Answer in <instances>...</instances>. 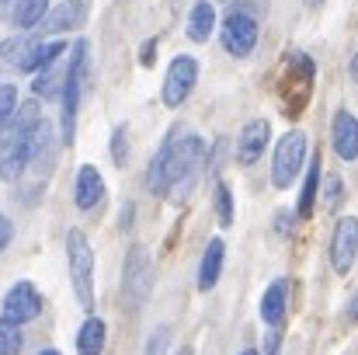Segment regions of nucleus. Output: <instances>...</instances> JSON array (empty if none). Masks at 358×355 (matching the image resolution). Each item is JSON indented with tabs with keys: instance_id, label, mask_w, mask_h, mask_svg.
<instances>
[{
	"instance_id": "6",
	"label": "nucleus",
	"mask_w": 358,
	"mask_h": 355,
	"mask_svg": "<svg viewBox=\"0 0 358 355\" xmlns=\"http://www.w3.org/2000/svg\"><path fill=\"white\" fill-rule=\"evenodd\" d=\"M150 289H153V261L143 244H132L125 258V272H122V293L132 307H143Z\"/></svg>"
},
{
	"instance_id": "17",
	"label": "nucleus",
	"mask_w": 358,
	"mask_h": 355,
	"mask_svg": "<svg viewBox=\"0 0 358 355\" xmlns=\"http://www.w3.org/2000/svg\"><path fill=\"white\" fill-rule=\"evenodd\" d=\"M261 321L268 328H282V321H285V282L282 279H275L264 289V296H261Z\"/></svg>"
},
{
	"instance_id": "35",
	"label": "nucleus",
	"mask_w": 358,
	"mask_h": 355,
	"mask_svg": "<svg viewBox=\"0 0 358 355\" xmlns=\"http://www.w3.org/2000/svg\"><path fill=\"white\" fill-rule=\"evenodd\" d=\"M278 234H289V213H278Z\"/></svg>"
},
{
	"instance_id": "18",
	"label": "nucleus",
	"mask_w": 358,
	"mask_h": 355,
	"mask_svg": "<svg viewBox=\"0 0 358 355\" xmlns=\"http://www.w3.org/2000/svg\"><path fill=\"white\" fill-rule=\"evenodd\" d=\"M213 28H216V11H213L209 0H199L188 14V39L192 42H209Z\"/></svg>"
},
{
	"instance_id": "19",
	"label": "nucleus",
	"mask_w": 358,
	"mask_h": 355,
	"mask_svg": "<svg viewBox=\"0 0 358 355\" xmlns=\"http://www.w3.org/2000/svg\"><path fill=\"white\" fill-rule=\"evenodd\" d=\"M49 14V0H14V14H10V25L14 28H35L42 25V18Z\"/></svg>"
},
{
	"instance_id": "3",
	"label": "nucleus",
	"mask_w": 358,
	"mask_h": 355,
	"mask_svg": "<svg viewBox=\"0 0 358 355\" xmlns=\"http://www.w3.org/2000/svg\"><path fill=\"white\" fill-rule=\"evenodd\" d=\"M84 81H87V42L80 39L73 46V53H70V63H66V84H63V143H73Z\"/></svg>"
},
{
	"instance_id": "16",
	"label": "nucleus",
	"mask_w": 358,
	"mask_h": 355,
	"mask_svg": "<svg viewBox=\"0 0 358 355\" xmlns=\"http://www.w3.org/2000/svg\"><path fill=\"white\" fill-rule=\"evenodd\" d=\"M223 254H227V244H223L220 237L209 240V247H206V254H202V265H199V289H202V293H209V289L220 282Z\"/></svg>"
},
{
	"instance_id": "22",
	"label": "nucleus",
	"mask_w": 358,
	"mask_h": 355,
	"mask_svg": "<svg viewBox=\"0 0 358 355\" xmlns=\"http://www.w3.org/2000/svg\"><path fill=\"white\" fill-rule=\"evenodd\" d=\"M63 84H66V67L63 63H52L49 70H42L35 77V95L38 98H63Z\"/></svg>"
},
{
	"instance_id": "38",
	"label": "nucleus",
	"mask_w": 358,
	"mask_h": 355,
	"mask_svg": "<svg viewBox=\"0 0 358 355\" xmlns=\"http://www.w3.org/2000/svg\"><path fill=\"white\" fill-rule=\"evenodd\" d=\"M240 355H257V352H250V349H247V352H240Z\"/></svg>"
},
{
	"instance_id": "2",
	"label": "nucleus",
	"mask_w": 358,
	"mask_h": 355,
	"mask_svg": "<svg viewBox=\"0 0 358 355\" xmlns=\"http://www.w3.org/2000/svg\"><path fill=\"white\" fill-rule=\"evenodd\" d=\"M66 258H70V279L77 289V300L84 310L94 307V251L84 230H70L66 237Z\"/></svg>"
},
{
	"instance_id": "12",
	"label": "nucleus",
	"mask_w": 358,
	"mask_h": 355,
	"mask_svg": "<svg viewBox=\"0 0 358 355\" xmlns=\"http://www.w3.org/2000/svg\"><path fill=\"white\" fill-rule=\"evenodd\" d=\"M268 139H271V125H268V118H250V122L243 125L240 139H237V160L240 164H254V160L264 153Z\"/></svg>"
},
{
	"instance_id": "11",
	"label": "nucleus",
	"mask_w": 358,
	"mask_h": 355,
	"mask_svg": "<svg viewBox=\"0 0 358 355\" xmlns=\"http://www.w3.org/2000/svg\"><path fill=\"white\" fill-rule=\"evenodd\" d=\"M87 14H91V0H63L56 11H49L42 18V32L45 35H63V32L84 28Z\"/></svg>"
},
{
	"instance_id": "30",
	"label": "nucleus",
	"mask_w": 358,
	"mask_h": 355,
	"mask_svg": "<svg viewBox=\"0 0 358 355\" xmlns=\"http://www.w3.org/2000/svg\"><path fill=\"white\" fill-rule=\"evenodd\" d=\"M125 153H129V146H125V125H119L115 136H112V157H115V164H125Z\"/></svg>"
},
{
	"instance_id": "32",
	"label": "nucleus",
	"mask_w": 358,
	"mask_h": 355,
	"mask_svg": "<svg viewBox=\"0 0 358 355\" xmlns=\"http://www.w3.org/2000/svg\"><path fill=\"white\" fill-rule=\"evenodd\" d=\"M7 240H10V223H7V220H0V251L7 247Z\"/></svg>"
},
{
	"instance_id": "40",
	"label": "nucleus",
	"mask_w": 358,
	"mask_h": 355,
	"mask_svg": "<svg viewBox=\"0 0 358 355\" xmlns=\"http://www.w3.org/2000/svg\"><path fill=\"white\" fill-rule=\"evenodd\" d=\"M0 220H3V216H0Z\"/></svg>"
},
{
	"instance_id": "5",
	"label": "nucleus",
	"mask_w": 358,
	"mask_h": 355,
	"mask_svg": "<svg viewBox=\"0 0 358 355\" xmlns=\"http://www.w3.org/2000/svg\"><path fill=\"white\" fill-rule=\"evenodd\" d=\"M306 160V132H285L275 146V160H271V185L275 188H289L296 181V174L303 171Z\"/></svg>"
},
{
	"instance_id": "20",
	"label": "nucleus",
	"mask_w": 358,
	"mask_h": 355,
	"mask_svg": "<svg viewBox=\"0 0 358 355\" xmlns=\"http://www.w3.org/2000/svg\"><path fill=\"white\" fill-rule=\"evenodd\" d=\"M77 352L80 355H101L105 352V321L101 317H87L80 335H77Z\"/></svg>"
},
{
	"instance_id": "9",
	"label": "nucleus",
	"mask_w": 358,
	"mask_h": 355,
	"mask_svg": "<svg viewBox=\"0 0 358 355\" xmlns=\"http://www.w3.org/2000/svg\"><path fill=\"white\" fill-rule=\"evenodd\" d=\"M358 258V220L355 216H345L338 220L334 227V240H331V265L338 275H348L355 268Z\"/></svg>"
},
{
	"instance_id": "25",
	"label": "nucleus",
	"mask_w": 358,
	"mask_h": 355,
	"mask_svg": "<svg viewBox=\"0 0 358 355\" xmlns=\"http://www.w3.org/2000/svg\"><path fill=\"white\" fill-rule=\"evenodd\" d=\"M24 349V335L17 331V324L0 317V355H17Z\"/></svg>"
},
{
	"instance_id": "23",
	"label": "nucleus",
	"mask_w": 358,
	"mask_h": 355,
	"mask_svg": "<svg viewBox=\"0 0 358 355\" xmlns=\"http://www.w3.org/2000/svg\"><path fill=\"white\" fill-rule=\"evenodd\" d=\"M38 42L35 39H28V35H10V39H3L0 42V60L3 63H14L17 70H21V63L31 56V49H35Z\"/></svg>"
},
{
	"instance_id": "33",
	"label": "nucleus",
	"mask_w": 358,
	"mask_h": 355,
	"mask_svg": "<svg viewBox=\"0 0 358 355\" xmlns=\"http://www.w3.org/2000/svg\"><path fill=\"white\" fill-rule=\"evenodd\" d=\"M348 321H358V293L348 300Z\"/></svg>"
},
{
	"instance_id": "7",
	"label": "nucleus",
	"mask_w": 358,
	"mask_h": 355,
	"mask_svg": "<svg viewBox=\"0 0 358 355\" xmlns=\"http://www.w3.org/2000/svg\"><path fill=\"white\" fill-rule=\"evenodd\" d=\"M195 84H199V63H195V56H178L167 67V77H164V105L167 109H181L188 102V95L195 91Z\"/></svg>"
},
{
	"instance_id": "27",
	"label": "nucleus",
	"mask_w": 358,
	"mask_h": 355,
	"mask_svg": "<svg viewBox=\"0 0 358 355\" xmlns=\"http://www.w3.org/2000/svg\"><path fill=\"white\" fill-rule=\"evenodd\" d=\"M341 202H345V181L338 174H327V181H324V206L327 209H341Z\"/></svg>"
},
{
	"instance_id": "10",
	"label": "nucleus",
	"mask_w": 358,
	"mask_h": 355,
	"mask_svg": "<svg viewBox=\"0 0 358 355\" xmlns=\"http://www.w3.org/2000/svg\"><path fill=\"white\" fill-rule=\"evenodd\" d=\"M38 105L35 102H28V105H21L10 122H3L0 125V153H10L14 146H21V143H28V136L38 129Z\"/></svg>"
},
{
	"instance_id": "1",
	"label": "nucleus",
	"mask_w": 358,
	"mask_h": 355,
	"mask_svg": "<svg viewBox=\"0 0 358 355\" xmlns=\"http://www.w3.org/2000/svg\"><path fill=\"white\" fill-rule=\"evenodd\" d=\"M206 157V146L195 132L188 129H171V136L164 139V146L157 150V157L150 160V171H146V188L153 192H188L195 174H199V164Z\"/></svg>"
},
{
	"instance_id": "28",
	"label": "nucleus",
	"mask_w": 358,
	"mask_h": 355,
	"mask_svg": "<svg viewBox=\"0 0 358 355\" xmlns=\"http://www.w3.org/2000/svg\"><path fill=\"white\" fill-rule=\"evenodd\" d=\"M17 112V88L14 84H0V125L10 122Z\"/></svg>"
},
{
	"instance_id": "34",
	"label": "nucleus",
	"mask_w": 358,
	"mask_h": 355,
	"mask_svg": "<svg viewBox=\"0 0 358 355\" xmlns=\"http://www.w3.org/2000/svg\"><path fill=\"white\" fill-rule=\"evenodd\" d=\"M264 355H278V335H268V349Z\"/></svg>"
},
{
	"instance_id": "29",
	"label": "nucleus",
	"mask_w": 358,
	"mask_h": 355,
	"mask_svg": "<svg viewBox=\"0 0 358 355\" xmlns=\"http://www.w3.org/2000/svg\"><path fill=\"white\" fill-rule=\"evenodd\" d=\"M167 342H171V331L167 328H157L146 342V355H164L167 352Z\"/></svg>"
},
{
	"instance_id": "26",
	"label": "nucleus",
	"mask_w": 358,
	"mask_h": 355,
	"mask_svg": "<svg viewBox=\"0 0 358 355\" xmlns=\"http://www.w3.org/2000/svg\"><path fill=\"white\" fill-rule=\"evenodd\" d=\"M216 213H220V223L223 227H234V192L227 181L216 185Z\"/></svg>"
},
{
	"instance_id": "8",
	"label": "nucleus",
	"mask_w": 358,
	"mask_h": 355,
	"mask_svg": "<svg viewBox=\"0 0 358 355\" xmlns=\"http://www.w3.org/2000/svg\"><path fill=\"white\" fill-rule=\"evenodd\" d=\"M42 314V296L31 282H14L3 296V321L10 324H28Z\"/></svg>"
},
{
	"instance_id": "21",
	"label": "nucleus",
	"mask_w": 358,
	"mask_h": 355,
	"mask_svg": "<svg viewBox=\"0 0 358 355\" xmlns=\"http://www.w3.org/2000/svg\"><path fill=\"white\" fill-rule=\"evenodd\" d=\"M63 53H66V42H38V46L31 49V56L21 63V70H28V74L38 70V74H42V70H49Z\"/></svg>"
},
{
	"instance_id": "15",
	"label": "nucleus",
	"mask_w": 358,
	"mask_h": 355,
	"mask_svg": "<svg viewBox=\"0 0 358 355\" xmlns=\"http://www.w3.org/2000/svg\"><path fill=\"white\" fill-rule=\"evenodd\" d=\"M56 160V143H52V125L38 122V129L28 139V167H49Z\"/></svg>"
},
{
	"instance_id": "4",
	"label": "nucleus",
	"mask_w": 358,
	"mask_h": 355,
	"mask_svg": "<svg viewBox=\"0 0 358 355\" xmlns=\"http://www.w3.org/2000/svg\"><path fill=\"white\" fill-rule=\"evenodd\" d=\"M220 39H223V49L230 56H250L254 53V46H257V18L250 14L247 4H234L230 7V14L223 18Z\"/></svg>"
},
{
	"instance_id": "36",
	"label": "nucleus",
	"mask_w": 358,
	"mask_h": 355,
	"mask_svg": "<svg viewBox=\"0 0 358 355\" xmlns=\"http://www.w3.org/2000/svg\"><path fill=\"white\" fill-rule=\"evenodd\" d=\"M352 74H355V81H358V56L352 60Z\"/></svg>"
},
{
	"instance_id": "31",
	"label": "nucleus",
	"mask_w": 358,
	"mask_h": 355,
	"mask_svg": "<svg viewBox=\"0 0 358 355\" xmlns=\"http://www.w3.org/2000/svg\"><path fill=\"white\" fill-rule=\"evenodd\" d=\"M153 53H157V42H146V46H143V56H139V63H143V67H153V60H157Z\"/></svg>"
},
{
	"instance_id": "24",
	"label": "nucleus",
	"mask_w": 358,
	"mask_h": 355,
	"mask_svg": "<svg viewBox=\"0 0 358 355\" xmlns=\"http://www.w3.org/2000/svg\"><path fill=\"white\" fill-rule=\"evenodd\" d=\"M317 185H320V153L306 174V185H303V195H299V220H310L313 216V206H317Z\"/></svg>"
},
{
	"instance_id": "39",
	"label": "nucleus",
	"mask_w": 358,
	"mask_h": 355,
	"mask_svg": "<svg viewBox=\"0 0 358 355\" xmlns=\"http://www.w3.org/2000/svg\"><path fill=\"white\" fill-rule=\"evenodd\" d=\"M181 355H192V352H188V349H185V352H181Z\"/></svg>"
},
{
	"instance_id": "37",
	"label": "nucleus",
	"mask_w": 358,
	"mask_h": 355,
	"mask_svg": "<svg viewBox=\"0 0 358 355\" xmlns=\"http://www.w3.org/2000/svg\"><path fill=\"white\" fill-rule=\"evenodd\" d=\"M38 355H59V352L56 349H45V352H38Z\"/></svg>"
},
{
	"instance_id": "14",
	"label": "nucleus",
	"mask_w": 358,
	"mask_h": 355,
	"mask_svg": "<svg viewBox=\"0 0 358 355\" xmlns=\"http://www.w3.org/2000/svg\"><path fill=\"white\" fill-rule=\"evenodd\" d=\"M73 195H77V206H80V209H94V206L105 199V178L98 174V167L84 164V167L77 171V188H73Z\"/></svg>"
},
{
	"instance_id": "13",
	"label": "nucleus",
	"mask_w": 358,
	"mask_h": 355,
	"mask_svg": "<svg viewBox=\"0 0 358 355\" xmlns=\"http://www.w3.org/2000/svg\"><path fill=\"white\" fill-rule=\"evenodd\" d=\"M331 139H334V153L341 160H358V118L352 112H338L334 116Z\"/></svg>"
}]
</instances>
